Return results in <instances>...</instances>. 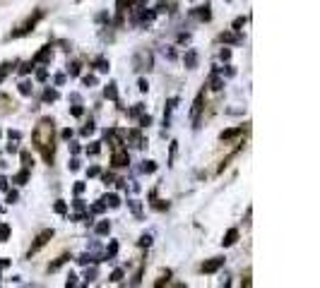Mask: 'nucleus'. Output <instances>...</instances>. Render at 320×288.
Returning a JSON list of instances; mask_svg holds the SVG:
<instances>
[{"mask_svg": "<svg viewBox=\"0 0 320 288\" xmlns=\"http://www.w3.org/2000/svg\"><path fill=\"white\" fill-rule=\"evenodd\" d=\"M113 166H128V154L125 152H116L113 154Z\"/></svg>", "mask_w": 320, "mask_h": 288, "instance_id": "6", "label": "nucleus"}, {"mask_svg": "<svg viewBox=\"0 0 320 288\" xmlns=\"http://www.w3.org/2000/svg\"><path fill=\"white\" fill-rule=\"evenodd\" d=\"M10 70H12V63H3V65H0V82L8 77V72H10Z\"/></svg>", "mask_w": 320, "mask_h": 288, "instance_id": "12", "label": "nucleus"}, {"mask_svg": "<svg viewBox=\"0 0 320 288\" xmlns=\"http://www.w3.org/2000/svg\"><path fill=\"white\" fill-rule=\"evenodd\" d=\"M87 152H89V154H99V142H97V144H91V147L87 149Z\"/></svg>", "mask_w": 320, "mask_h": 288, "instance_id": "29", "label": "nucleus"}, {"mask_svg": "<svg viewBox=\"0 0 320 288\" xmlns=\"http://www.w3.org/2000/svg\"><path fill=\"white\" fill-rule=\"evenodd\" d=\"M154 171H156L154 161H145V166H142V173H154Z\"/></svg>", "mask_w": 320, "mask_h": 288, "instance_id": "17", "label": "nucleus"}, {"mask_svg": "<svg viewBox=\"0 0 320 288\" xmlns=\"http://www.w3.org/2000/svg\"><path fill=\"white\" fill-rule=\"evenodd\" d=\"M236 238H238V231H236V228H231V231H227V235H224L221 245H224V247H229V245L236 243Z\"/></svg>", "mask_w": 320, "mask_h": 288, "instance_id": "5", "label": "nucleus"}, {"mask_svg": "<svg viewBox=\"0 0 320 288\" xmlns=\"http://www.w3.org/2000/svg\"><path fill=\"white\" fill-rule=\"evenodd\" d=\"M219 39L221 41H227V44H238V36H234V34H221Z\"/></svg>", "mask_w": 320, "mask_h": 288, "instance_id": "16", "label": "nucleus"}, {"mask_svg": "<svg viewBox=\"0 0 320 288\" xmlns=\"http://www.w3.org/2000/svg\"><path fill=\"white\" fill-rule=\"evenodd\" d=\"M212 89H214V91L221 89V80H217V77H214V80H212Z\"/></svg>", "mask_w": 320, "mask_h": 288, "instance_id": "26", "label": "nucleus"}, {"mask_svg": "<svg viewBox=\"0 0 320 288\" xmlns=\"http://www.w3.org/2000/svg\"><path fill=\"white\" fill-rule=\"evenodd\" d=\"M116 250H118V245L111 243V247H109V257H113V255H116Z\"/></svg>", "mask_w": 320, "mask_h": 288, "instance_id": "31", "label": "nucleus"}, {"mask_svg": "<svg viewBox=\"0 0 320 288\" xmlns=\"http://www.w3.org/2000/svg\"><path fill=\"white\" fill-rule=\"evenodd\" d=\"M55 99H58V94H55V91H51V89L44 94V101H55Z\"/></svg>", "mask_w": 320, "mask_h": 288, "instance_id": "21", "label": "nucleus"}, {"mask_svg": "<svg viewBox=\"0 0 320 288\" xmlns=\"http://www.w3.org/2000/svg\"><path fill=\"white\" fill-rule=\"evenodd\" d=\"M41 17H44V12L39 10L37 15H34V17H29L27 22H24V24H22V27L17 29V31H12V39H19V36H27L29 31H34V27H37V22H39Z\"/></svg>", "mask_w": 320, "mask_h": 288, "instance_id": "1", "label": "nucleus"}, {"mask_svg": "<svg viewBox=\"0 0 320 288\" xmlns=\"http://www.w3.org/2000/svg\"><path fill=\"white\" fill-rule=\"evenodd\" d=\"M51 238H53V231H44V233H39L37 243H34V245H31V247H29V257H31V255H37V252L41 250V247H44V245L48 243Z\"/></svg>", "mask_w": 320, "mask_h": 288, "instance_id": "2", "label": "nucleus"}, {"mask_svg": "<svg viewBox=\"0 0 320 288\" xmlns=\"http://www.w3.org/2000/svg\"><path fill=\"white\" fill-rule=\"evenodd\" d=\"M97 67H99L101 72H106L109 70V63H106V60H97Z\"/></svg>", "mask_w": 320, "mask_h": 288, "instance_id": "24", "label": "nucleus"}, {"mask_svg": "<svg viewBox=\"0 0 320 288\" xmlns=\"http://www.w3.org/2000/svg\"><path fill=\"white\" fill-rule=\"evenodd\" d=\"M91 260H94L91 255H82V257H80V264H87V262H91Z\"/></svg>", "mask_w": 320, "mask_h": 288, "instance_id": "27", "label": "nucleus"}, {"mask_svg": "<svg viewBox=\"0 0 320 288\" xmlns=\"http://www.w3.org/2000/svg\"><path fill=\"white\" fill-rule=\"evenodd\" d=\"M140 245H142V247H149V245H152V235H142V238H140Z\"/></svg>", "mask_w": 320, "mask_h": 288, "instance_id": "22", "label": "nucleus"}, {"mask_svg": "<svg viewBox=\"0 0 320 288\" xmlns=\"http://www.w3.org/2000/svg\"><path fill=\"white\" fill-rule=\"evenodd\" d=\"M104 202H106V204H111V207H118L120 202H118V197H116V195H109V197L104 199Z\"/></svg>", "mask_w": 320, "mask_h": 288, "instance_id": "19", "label": "nucleus"}, {"mask_svg": "<svg viewBox=\"0 0 320 288\" xmlns=\"http://www.w3.org/2000/svg\"><path fill=\"white\" fill-rule=\"evenodd\" d=\"M10 238V226L8 224H0V243H5Z\"/></svg>", "mask_w": 320, "mask_h": 288, "instance_id": "10", "label": "nucleus"}, {"mask_svg": "<svg viewBox=\"0 0 320 288\" xmlns=\"http://www.w3.org/2000/svg\"><path fill=\"white\" fill-rule=\"evenodd\" d=\"M243 24H246V19L243 17H238L236 22H234V29H238V27H243Z\"/></svg>", "mask_w": 320, "mask_h": 288, "instance_id": "28", "label": "nucleus"}, {"mask_svg": "<svg viewBox=\"0 0 320 288\" xmlns=\"http://www.w3.org/2000/svg\"><path fill=\"white\" fill-rule=\"evenodd\" d=\"M31 67H34V63H24V65H22V70H19V72H22V75H27V72L31 70Z\"/></svg>", "mask_w": 320, "mask_h": 288, "instance_id": "25", "label": "nucleus"}, {"mask_svg": "<svg viewBox=\"0 0 320 288\" xmlns=\"http://www.w3.org/2000/svg\"><path fill=\"white\" fill-rule=\"evenodd\" d=\"M104 96L111 101H118V94H116V84H109L106 89H104Z\"/></svg>", "mask_w": 320, "mask_h": 288, "instance_id": "9", "label": "nucleus"}, {"mask_svg": "<svg viewBox=\"0 0 320 288\" xmlns=\"http://www.w3.org/2000/svg\"><path fill=\"white\" fill-rule=\"evenodd\" d=\"M19 91H22L24 96H27V94H31V84H27V82H22V84H19Z\"/></svg>", "mask_w": 320, "mask_h": 288, "instance_id": "20", "label": "nucleus"}, {"mask_svg": "<svg viewBox=\"0 0 320 288\" xmlns=\"http://www.w3.org/2000/svg\"><path fill=\"white\" fill-rule=\"evenodd\" d=\"M91 132H94V125H91V123H89V125H87V127H84V130H82V135H91Z\"/></svg>", "mask_w": 320, "mask_h": 288, "instance_id": "32", "label": "nucleus"}, {"mask_svg": "<svg viewBox=\"0 0 320 288\" xmlns=\"http://www.w3.org/2000/svg\"><path fill=\"white\" fill-rule=\"evenodd\" d=\"M195 63H198V55L190 51V53L185 55V65H188V67H195Z\"/></svg>", "mask_w": 320, "mask_h": 288, "instance_id": "14", "label": "nucleus"}, {"mask_svg": "<svg viewBox=\"0 0 320 288\" xmlns=\"http://www.w3.org/2000/svg\"><path fill=\"white\" fill-rule=\"evenodd\" d=\"M198 10H200V12H198V17L207 22V19H210V5H205V8H198Z\"/></svg>", "mask_w": 320, "mask_h": 288, "instance_id": "13", "label": "nucleus"}, {"mask_svg": "<svg viewBox=\"0 0 320 288\" xmlns=\"http://www.w3.org/2000/svg\"><path fill=\"white\" fill-rule=\"evenodd\" d=\"M109 231H111V224H109V221H101V224L97 226V233H99V235H106Z\"/></svg>", "mask_w": 320, "mask_h": 288, "instance_id": "11", "label": "nucleus"}, {"mask_svg": "<svg viewBox=\"0 0 320 288\" xmlns=\"http://www.w3.org/2000/svg\"><path fill=\"white\" fill-rule=\"evenodd\" d=\"M27 178H29V173H27V171H22V173H17V178H15V183H19V185H24V183H27Z\"/></svg>", "mask_w": 320, "mask_h": 288, "instance_id": "18", "label": "nucleus"}, {"mask_svg": "<svg viewBox=\"0 0 320 288\" xmlns=\"http://www.w3.org/2000/svg\"><path fill=\"white\" fill-rule=\"evenodd\" d=\"M120 279H123V271L120 269H116L113 274H111V281H120Z\"/></svg>", "mask_w": 320, "mask_h": 288, "instance_id": "23", "label": "nucleus"}, {"mask_svg": "<svg viewBox=\"0 0 320 288\" xmlns=\"http://www.w3.org/2000/svg\"><path fill=\"white\" fill-rule=\"evenodd\" d=\"M200 106H202V94H198V99H195V106H193V116L198 118V113H200Z\"/></svg>", "mask_w": 320, "mask_h": 288, "instance_id": "15", "label": "nucleus"}, {"mask_svg": "<svg viewBox=\"0 0 320 288\" xmlns=\"http://www.w3.org/2000/svg\"><path fill=\"white\" fill-rule=\"evenodd\" d=\"M0 190H8V180L3 178V175H0Z\"/></svg>", "mask_w": 320, "mask_h": 288, "instance_id": "33", "label": "nucleus"}, {"mask_svg": "<svg viewBox=\"0 0 320 288\" xmlns=\"http://www.w3.org/2000/svg\"><path fill=\"white\" fill-rule=\"evenodd\" d=\"M135 67L137 70H149L152 67V55L147 53V51H140L135 55Z\"/></svg>", "mask_w": 320, "mask_h": 288, "instance_id": "3", "label": "nucleus"}, {"mask_svg": "<svg viewBox=\"0 0 320 288\" xmlns=\"http://www.w3.org/2000/svg\"><path fill=\"white\" fill-rule=\"evenodd\" d=\"M241 132H243V127H231V130H227V132H221V139H224V142H229V139L238 137Z\"/></svg>", "mask_w": 320, "mask_h": 288, "instance_id": "7", "label": "nucleus"}, {"mask_svg": "<svg viewBox=\"0 0 320 288\" xmlns=\"http://www.w3.org/2000/svg\"><path fill=\"white\" fill-rule=\"evenodd\" d=\"M221 264H224V257H214V260H210V262H205V264H202V271H205V274H214Z\"/></svg>", "mask_w": 320, "mask_h": 288, "instance_id": "4", "label": "nucleus"}, {"mask_svg": "<svg viewBox=\"0 0 320 288\" xmlns=\"http://www.w3.org/2000/svg\"><path fill=\"white\" fill-rule=\"evenodd\" d=\"M55 211H58V214H65V204H63V202H58V204H55Z\"/></svg>", "mask_w": 320, "mask_h": 288, "instance_id": "30", "label": "nucleus"}, {"mask_svg": "<svg viewBox=\"0 0 320 288\" xmlns=\"http://www.w3.org/2000/svg\"><path fill=\"white\" fill-rule=\"evenodd\" d=\"M51 58V46H44V51L34 58V63H44V60H48Z\"/></svg>", "mask_w": 320, "mask_h": 288, "instance_id": "8", "label": "nucleus"}]
</instances>
